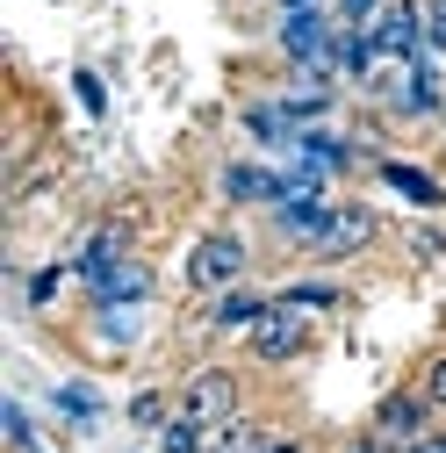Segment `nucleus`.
Instances as JSON below:
<instances>
[{
    "label": "nucleus",
    "instance_id": "9d476101",
    "mask_svg": "<svg viewBox=\"0 0 446 453\" xmlns=\"http://www.w3.org/2000/svg\"><path fill=\"white\" fill-rule=\"evenodd\" d=\"M273 310V288H252V280H238V288H223L216 303H202V331L216 338H252V324Z\"/></svg>",
    "mask_w": 446,
    "mask_h": 453
},
{
    "label": "nucleus",
    "instance_id": "423d86ee",
    "mask_svg": "<svg viewBox=\"0 0 446 453\" xmlns=\"http://www.w3.org/2000/svg\"><path fill=\"white\" fill-rule=\"evenodd\" d=\"M216 202L223 209H273V202H288V173L266 158H231L216 173Z\"/></svg>",
    "mask_w": 446,
    "mask_h": 453
},
{
    "label": "nucleus",
    "instance_id": "6e6552de",
    "mask_svg": "<svg viewBox=\"0 0 446 453\" xmlns=\"http://www.w3.org/2000/svg\"><path fill=\"white\" fill-rule=\"evenodd\" d=\"M367 43H374V58H425V0H388V8L367 22Z\"/></svg>",
    "mask_w": 446,
    "mask_h": 453
},
{
    "label": "nucleus",
    "instance_id": "a878e982",
    "mask_svg": "<svg viewBox=\"0 0 446 453\" xmlns=\"http://www.w3.org/2000/svg\"><path fill=\"white\" fill-rule=\"evenodd\" d=\"M425 50L446 58V0H425Z\"/></svg>",
    "mask_w": 446,
    "mask_h": 453
},
{
    "label": "nucleus",
    "instance_id": "f03ea898",
    "mask_svg": "<svg viewBox=\"0 0 446 453\" xmlns=\"http://www.w3.org/2000/svg\"><path fill=\"white\" fill-rule=\"evenodd\" d=\"M173 403H181V418H195L202 432H216V425L245 418V374H238V367H216V360H209V367L181 374Z\"/></svg>",
    "mask_w": 446,
    "mask_h": 453
},
{
    "label": "nucleus",
    "instance_id": "0eeeda50",
    "mask_svg": "<svg viewBox=\"0 0 446 453\" xmlns=\"http://www.w3.org/2000/svg\"><path fill=\"white\" fill-rule=\"evenodd\" d=\"M331 36H339V8H296V15H281L273 22V50H281L288 65H324V50H331Z\"/></svg>",
    "mask_w": 446,
    "mask_h": 453
},
{
    "label": "nucleus",
    "instance_id": "bb28decb",
    "mask_svg": "<svg viewBox=\"0 0 446 453\" xmlns=\"http://www.w3.org/2000/svg\"><path fill=\"white\" fill-rule=\"evenodd\" d=\"M411 252H418V259H446V223H418V231H411Z\"/></svg>",
    "mask_w": 446,
    "mask_h": 453
},
{
    "label": "nucleus",
    "instance_id": "5701e85b",
    "mask_svg": "<svg viewBox=\"0 0 446 453\" xmlns=\"http://www.w3.org/2000/svg\"><path fill=\"white\" fill-rule=\"evenodd\" d=\"M151 453H209V432H202L195 418H181V411H173V425L151 439Z\"/></svg>",
    "mask_w": 446,
    "mask_h": 453
},
{
    "label": "nucleus",
    "instance_id": "c756f323",
    "mask_svg": "<svg viewBox=\"0 0 446 453\" xmlns=\"http://www.w3.org/2000/svg\"><path fill=\"white\" fill-rule=\"evenodd\" d=\"M273 8H281V15H296V8H324V0H273Z\"/></svg>",
    "mask_w": 446,
    "mask_h": 453
},
{
    "label": "nucleus",
    "instance_id": "412c9836",
    "mask_svg": "<svg viewBox=\"0 0 446 453\" xmlns=\"http://www.w3.org/2000/svg\"><path fill=\"white\" fill-rule=\"evenodd\" d=\"M94 338H101V346H116V353H130L137 338H144V310H94Z\"/></svg>",
    "mask_w": 446,
    "mask_h": 453
},
{
    "label": "nucleus",
    "instance_id": "f257e3e1",
    "mask_svg": "<svg viewBox=\"0 0 446 453\" xmlns=\"http://www.w3.org/2000/svg\"><path fill=\"white\" fill-rule=\"evenodd\" d=\"M245 273H252V238H245V231H231V223L202 231V238L188 245V259H181L188 296H202V303H216L223 288H238Z\"/></svg>",
    "mask_w": 446,
    "mask_h": 453
},
{
    "label": "nucleus",
    "instance_id": "9b49d317",
    "mask_svg": "<svg viewBox=\"0 0 446 453\" xmlns=\"http://www.w3.org/2000/svg\"><path fill=\"white\" fill-rule=\"evenodd\" d=\"M374 180L396 195V202H411L418 216H446V180L432 173V165H411V158H374Z\"/></svg>",
    "mask_w": 446,
    "mask_h": 453
},
{
    "label": "nucleus",
    "instance_id": "f8f14e48",
    "mask_svg": "<svg viewBox=\"0 0 446 453\" xmlns=\"http://www.w3.org/2000/svg\"><path fill=\"white\" fill-rule=\"evenodd\" d=\"M324 223H331V195H288V202H273V209H266V231L281 238L288 252H310Z\"/></svg>",
    "mask_w": 446,
    "mask_h": 453
},
{
    "label": "nucleus",
    "instance_id": "aec40b11",
    "mask_svg": "<svg viewBox=\"0 0 446 453\" xmlns=\"http://www.w3.org/2000/svg\"><path fill=\"white\" fill-rule=\"evenodd\" d=\"M65 280H73V259H50V266H36L29 280H22V310H50L65 296Z\"/></svg>",
    "mask_w": 446,
    "mask_h": 453
},
{
    "label": "nucleus",
    "instance_id": "39448f33",
    "mask_svg": "<svg viewBox=\"0 0 446 453\" xmlns=\"http://www.w3.org/2000/svg\"><path fill=\"white\" fill-rule=\"evenodd\" d=\"M310 346H317V317H303V310H288V303H273V310L252 324V338H245V353H252L259 367H296Z\"/></svg>",
    "mask_w": 446,
    "mask_h": 453
},
{
    "label": "nucleus",
    "instance_id": "ddd939ff",
    "mask_svg": "<svg viewBox=\"0 0 446 453\" xmlns=\"http://www.w3.org/2000/svg\"><path fill=\"white\" fill-rule=\"evenodd\" d=\"M151 288H158V273L130 252L108 280H94V288H87V310H144V303H151Z\"/></svg>",
    "mask_w": 446,
    "mask_h": 453
},
{
    "label": "nucleus",
    "instance_id": "cd10ccee",
    "mask_svg": "<svg viewBox=\"0 0 446 453\" xmlns=\"http://www.w3.org/2000/svg\"><path fill=\"white\" fill-rule=\"evenodd\" d=\"M411 453H446V418H439V425H432V432H425V439H418Z\"/></svg>",
    "mask_w": 446,
    "mask_h": 453
},
{
    "label": "nucleus",
    "instance_id": "20e7f679",
    "mask_svg": "<svg viewBox=\"0 0 446 453\" xmlns=\"http://www.w3.org/2000/svg\"><path fill=\"white\" fill-rule=\"evenodd\" d=\"M374 238H381V216H374L367 202H331V223L317 231V245H310L303 259H310V266H346V259L374 252Z\"/></svg>",
    "mask_w": 446,
    "mask_h": 453
},
{
    "label": "nucleus",
    "instance_id": "2eb2a0df",
    "mask_svg": "<svg viewBox=\"0 0 446 453\" xmlns=\"http://www.w3.org/2000/svg\"><path fill=\"white\" fill-rule=\"evenodd\" d=\"M238 130L259 144V151H281V158H296V123H288V108H281V94H266V101H245L238 108Z\"/></svg>",
    "mask_w": 446,
    "mask_h": 453
},
{
    "label": "nucleus",
    "instance_id": "f3484780",
    "mask_svg": "<svg viewBox=\"0 0 446 453\" xmlns=\"http://www.w3.org/2000/svg\"><path fill=\"white\" fill-rule=\"evenodd\" d=\"M50 418H58L65 432H101V418H108V403H101V388L94 381H50Z\"/></svg>",
    "mask_w": 446,
    "mask_h": 453
},
{
    "label": "nucleus",
    "instance_id": "1a4fd4ad",
    "mask_svg": "<svg viewBox=\"0 0 446 453\" xmlns=\"http://www.w3.org/2000/svg\"><path fill=\"white\" fill-rule=\"evenodd\" d=\"M446 58H411V73H404V87H396V101H388V116L396 123H439L446 116V73H439Z\"/></svg>",
    "mask_w": 446,
    "mask_h": 453
},
{
    "label": "nucleus",
    "instance_id": "4468645a",
    "mask_svg": "<svg viewBox=\"0 0 446 453\" xmlns=\"http://www.w3.org/2000/svg\"><path fill=\"white\" fill-rule=\"evenodd\" d=\"M123 259H130V231H123V223H101V231H87L80 252H73V280L94 288V280H108Z\"/></svg>",
    "mask_w": 446,
    "mask_h": 453
},
{
    "label": "nucleus",
    "instance_id": "393cba45",
    "mask_svg": "<svg viewBox=\"0 0 446 453\" xmlns=\"http://www.w3.org/2000/svg\"><path fill=\"white\" fill-rule=\"evenodd\" d=\"M418 388L432 395V411L446 418V353H432V360H425V374H418Z\"/></svg>",
    "mask_w": 446,
    "mask_h": 453
},
{
    "label": "nucleus",
    "instance_id": "4be33fe9",
    "mask_svg": "<svg viewBox=\"0 0 446 453\" xmlns=\"http://www.w3.org/2000/svg\"><path fill=\"white\" fill-rule=\"evenodd\" d=\"M0 425H8V446H15V453H43L36 418H29V403H22V395H8V403H0Z\"/></svg>",
    "mask_w": 446,
    "mask_h": 453
},
{
    "label": "nucleus",
    "instance_id": "c85d7f7f",
    "mask_svg": "<svg viewBox=\"0 0 446 453\" xmlns=\"http://www.w3.org/2000/svg\"><path fill=\"white\" fill-rule=\"evenodd\" d=\"M266 453H310V446H303V439H273Z\"/></svg>",
    "mask_w": 446,
    "mask_h": 453
},
{
    "label": "nucleus",
    "instance_id": "dca6fc26",
    "mask_svg": "<svg viewBox=\"0 0 446 453\" xmlns=\"http://www.w3.org/2000/svg\"><path fill=\"white\" fill-rule=\"evenodd\" d=\"M296 158H310V165H324L331 180H339V173H353V165H367V151H360V137H346V130H331V123H317V130H303V137H296Z\"/></svg>",
    "mask_w": 446,
    "mask_h": 453
},
{
    "label": "nucleus",
    "instance_id": "b1692460",
    "mask_svg": "<svg viewBox=\"0 0 446 453\" xmlns=\"http://www.w3.org/2000/svg\"><path fill=\"white\" fill-rule=\"evenodd\" d=\"M73 101L87 108V116H94V123L108 116V87H101V73H94V65H73Z\"/></svg>",
    "mask_w": 446,
    "mask_h": 453
},
{
    "label": "nucleus",
    "instance_id": "6ab92c4d",
    "mask_svg": "<svg viewBox=\"0 0 446 453\" xmlns=\"http://www.w3.org/2000/svg\"><path fill=\"white\" fill-rule=\"evenodd\" d=\"M173 411H181V403H173V388H137L130 403H123V418H130V432H151V439H158L165 425H173Z\"/></svg>",
    "mask_w": 446,
    "mask_h": 453
},
{
    "label": "nucleus",
    "instance_id": "a211bd4d",
    "mask_svg": "<svg viewBox=\"0 0 446 453\" xmlns=\"http://www.w3.org/2000/svg\"><path fill=\"white\" fill-rule=\"evenodd\" d=\"M273 303H288V310H303V317H324V310H346L353 296L339 288V280H324V273H303V280H281Z\"/></svg>",
    "mask_w": 446,
    "mask_h": 453
},
{
    "label": "nucleus",
    "instance_id": "7ed1b4c3",
    "mask_svg": "<svg viewBox=\"0 0 446 453\" xmlns=\"http://www.w3.org/2000/svg\"><path fill=\"white\" fill-rule=\"evenodd\" d=\"M439 425V411H432V395L418 388V381H404V388H388L381 403L367 411V439L381 446V453H411L425 432Z\"/></svg>",
    "mask_w": 446,
    "mask_h": 453
}]
</instances>
